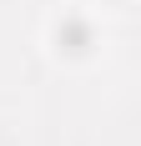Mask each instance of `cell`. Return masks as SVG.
Returning a JSON list of instances; mask_svg holds the SVG:
<instances>
[{"mask_svg": "<svg viewBox=\"0 0 141 146\" xmlns=\"http://www.w3.org/2000/svg\"><path fill=\"white\" fill-rule=\"evenodd\" d=\"M56 40L66 45L70 56H81L86 45H91V25H86V20H76V15H66V20L56 25Z\"/></svg>", "mask_w": 141, "mask_h": 146, "instance_id": "1", "label": "cell"}]
</instances>
